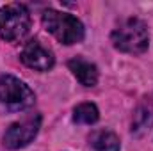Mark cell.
<instances>
[{
	"label": "cell",
	"instance_id": "cell-1",
	"mask_svg": "<svg viewBox=\"0 0 153 151\" xmlns=\"http://www.w3.org/2000/svg\"><path fill=\"white\" fill-rule=\"evenodd\" d=\"M111 41L116 50L123 53H132V55L144 53L150 44L148 27L139 18H126L112 30Z\"/></svg>",
	"mask_w": 153,
	"mask_h": 151
},
{
	"label": "cell",
	"instance_id": "cell-2",
	"mask_svg": "<svg viewBox=\"0 0 153 151\" xmlns=\"http://www.w3.org/2000/svg\"><path fill=\"white\" fill-rule=\"evenodd\" d=\"M41 20H43V27L62 44L80 43L85 36L82 21L78 18H75L73 14L61 13L55 9H46L43 13Z\"/></svg>",
	"mask_w": 153,
	"mask_h": 151
},
{
	"label": "cell",
	"instance_id": "cell-3",
	"mask_svg": "<svg viewBox=\"0 0 153 151\" xmlns=\"http://www.w3.org/2000/svg\"><path fill=\"white\" fill-rule=\"evenodd\" d=\"M30 30V13L23 4H7L0 9V38L18 43Z\"/></svg>",
	"mask_w": 153,
	"mask_h": 151
},
{
	"label": "cell",
	"instance_id": "cell-4",
	"mask_svg": "<svg viewBox=\"0 0 153 151\" xmlns=\"http://www.w3.org/2000/svg\"><path fill=\"white\" fill-rule=\"evenodd\" d=\"M34 93L30 87L13 75H0V109L16 112L34 105Z\"/></svg>",
	"mask_w": 153,
	"mask_h": 151
},
{
	"label": "cell",
	"instance_id": "cell-5",
	"mask_svg": "<svg viewBox=\"0 0 153 151\" xmlns=\"http://www.w3.org/2000/svg\"><path fill=\"white\" fill-rule=\"evenodd\" d=\"M39 128H41V115L39 114L25 115L22 121L13 123L4 133L5 148H9V150H22V148L29 146L34 141V137L38 135Z\"/></svg>",
	"mask_w": 153,
	"mask_h": 151
},
{
	"label": "cell",
	"instance_id": "cell-6",
	"mask_svg": "<svg viewBox=\"0 0 153 151\" xmlns=\"http://www.w3.org/2000/svg\"><path fill=\"white\" fill-rule=\"evenodd\" d=\"M20 59H22V62L25 66H29V68H32L36 71H48L55 64L53 53L45 44H41V41H38V39H30L23 46Z\"/></svg>",
	"mask_w": 153,
	"mask_h": 151
},
{
	"label": "cell",
	"instance_id": "cell-7",
	"mask_svg": "<svg viewBox=\"0 0 153 151\" xmlns=\"http://www.w3.org/2000/svg\"><path fill=\"white\" fill-rule=\"evenodd\" d=\"M68 68L71 70V73L75 75V78L82 85H85V87L96 85V82H98V68L93 62H89V61H85L82 57H75V59H71L68 62Z\"/></svg>",
	"mask_w": 153,
	"mask_h": 151
},
{
	"label": "cell",
	"instance_id": "cell-8",
	"mask_svg": "<svg viewBox=\"0 0 153 151\" xmlns=\"http://www.w3.org/2000/svg\"><path fill=\"white\" fill-rule=\"evenodd\" d=\"M89 144L94 151H119L121 144L114 132L111 130H96L89 137Z\"/></svg>",
	"mask_w": 153,
	"mask_h": 151
},
{
	"label": "cell",
	"instance_id": "cell-9",
	"mask_svg": "<svg viewBox=\"0 0 153 151\" xmlns=\"http://www.w3.org/2000/svg\"><path fill=\"white\" fill-rule=\"evenodd\" d=\"M153 124V110L152 107H139L137 112L134 114V123H132V133L143 135L144 132L150 130Z\"/></svg>",
	"mask_w": 153,
	"mask_h": 151
},
{
	"label": "cell",
	"instance_id": "cell-10",
	"mask_svg": "<svg viewBox=\"0 0 153 151\" xmlns=\"http://www.w3.org/2000/svg\"><path fill=\"white\" fill-rule=\"evenodd\" d=\"M98 117H100V112L94 103H80L73 110V119L75 123H80V124H94Z\"/></svg>",
	"mask_w": 153,
	"mask_h": 151
}]
</instances>
